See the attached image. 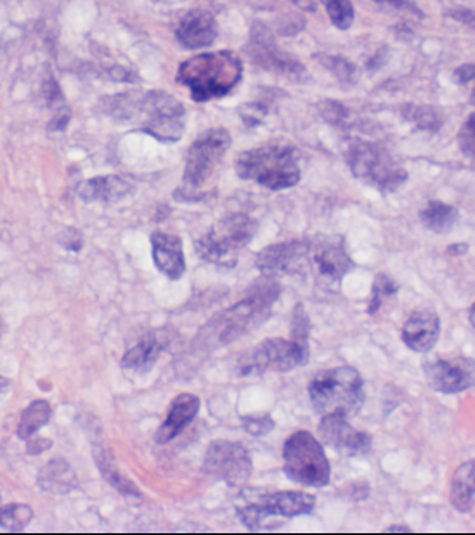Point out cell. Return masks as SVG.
<instances>
[{"mask_svg": "<svg viewBox=\"0 0 475 535\" xmlns=\"http://www.w3.org/2000/svg\"><path fill=\"white\" fill-rule=\"evenodd\" d=\"M420 219H422L423 226L430 229L432 233H449L458 220V210L443 201L432 200L423 208Z\"/></svg>", "mask_w": 475, "mask_h": 535, "instance_id": "27", "label": "cell"}, {"mask_svg": "<svg viewBox=\"0 0 475 535\" xmlns=\"http://www.w3.org/2000/svg\"><path fill=\"white\" fill-rule=\"evenodd\" d=\"M266 113V108L261 106V104L250 103L240 108V117L250 127H257L264 120V117H266Z\"/></svg>", "mask_w": 475, "mask_h": 535, "instance_id": "37", "label": "cell"}, {"mask_svg": "<svg viewBox=\"0 0 475 535\" xmlns=\"http://www.w3.org/2000/svg\"><path fill=\"white\" fill-rule=\"evenodd\" d=\"M401 290V286L396 279L392 278L391 274L385 272H378L373 284H371V298L368 303V314L375 316L378 310L384 307L385 302H389L392 297H396L397 291Z\"/></svg>", "mask_w": 475, "mask_h": 535, "instance_id": "29", "label": "cell"}, {"mask_svg": "<svg viewBox=\"0 0 475 535\" xmlns=\"http://www.w3.org/2000/svg\"><path fill=\"white\" fill-rule=\"evenodd\" d=\"M33 518V511L30 506L25 504H9L0 510V529L21 530L27 527Z\"/></svg>", "mask_w": 475, "mask_h": 535, "instance_id": "30", "label": "cell"}, {"mask_svg": "<svg viewBox=\"0 0 475 535\" xmlns=\"http://www.w3.org/2000/svg\"><path fill=\"white\" fill-rule=\"evenodd\" d=\"M280 295V283L276 279L262 276L250 284L240 302L212 317V321L200 333L217 345L236 342L266 323L273 314L274 303L278 302Z\"/></svg>", "mask_w": 475, "mask_h": 535, "instance_id": "1", "label": "cell"}, {"mask_svg": "<svg viewBox=\"0 0 475 535\" xmlns=\"http://www.w3.org/2000/svg\"><path fill=\"white\" fill-rule=\"evenodd\" d=\"M94 461H96L99 473L103 475L106 482H108L113 489L118 490L122 496L136 497V499L141 497V492H139V489L134 485V482L125 477L122 471L118 470L117 463H115V459H113L110 452L99 447V449L94 451Z\"/></svg>", "mask_w": 475, "mask_h": 535, "instance_id": "26", "label": "cell"}, {"mask_svg": "<svg viewBox=\"0 0 475 535\" xmlns=\"http://www.w3.org/2000/svg\"><path fill=\"white\" fill-rule=\"evenodd\" d=\"M132 184L118 175H103L85 181L79 187V196L85 203H117L129 196Z\"/></svg>", "mask_w": 475, "mask_h": 535, "instance_id": "22", "label": "cell"}, {"mask_svg": "<svg viewBox=\"0 0 475 535\" xmlns=\"http://www.w3.org/2000/svg\"><path fill=\"white\" fill-rule=\"evenodd\" d=\"M456 80L460 84H469L470 80H474V65H465L456 70Z\"/></svg>", "mask_w": 475, "mask_h": 535, "instance_id": "41", "label": "cell"}, {"mask_svg": "<svg viewBox=\"0 0 475 535\" xmlns=\"http://www.w3.org/2000/svg\"><path fill=\"white\" fill-rule=\"evenodd\" d=\"M285 473L293 482L323 489L330 484L332 466L323 444L306 430L292 433L283 445Z\"/></svg>", "mask_w": 475, "mask_h": 535, "instance_id": "9", "label": "cell"}, {"mask_svg": "<svg viewBox=\"0 0 475 535\" xmlns=\"http://www.w3.org/2000/svg\"><path fill=\"white\" fill-rule=\"evenodd\" d=\"M241 425L252 437H266L273 432L276 421L271 414H247L241 416Z\"/></svg>", "mask_w": 475, "mask_h": 535, "instance_id": "33", "label": "cell"}, {"mask_svg": "<svg viewBox=\"0 0 475 535\" xmlns=\"http://www.w3.org/2000/svg\"><path fill=\"white\" fill-rule=\"evenodd\" d=\"M165 343L158 333H146L132 349L122 357V368L132 373L146 374L155 368L158 357L162 355Z\"/></svg>", "mask_w": 475, "mask_h": 535, "instance_id": "23", "label": "cell"}, {"mask_svg": "<svg viewBox=\"0 0 475 535\" xmlns=\"http://www.w3.org/2000/svg\"><path fill=\"white\" fill-rule=\"evenodd\" d=\"M309 397L314 411L321 416L332 413L351 416L365 402V383L358 369L352 366L326 369L309 383Z\"/></svg>", "mask_w": 475, "mask_h": 535, "instance_id": "5", "label": "cell"}, {"mask_svg": "<svg viewBox=\"0 0 475 535\" xmlns=\"http://www.w3.org/2000/svg\"><path fill=\"white\" fill-rule=\"evenodd\" d=\"M319 442L332 447L344 456H363L373 447L370 433L359 432L352 428L347 416L340 413L321 416L318 426Z\"/></svg>", "mask_w": 475, "mask_h": 535, "instance_id": "16", "label": "cell"}, {"mask_svg": "<svg viewBox=\"0 0 475 535\" xmlns=\"http://www.w3.org/2000/svg\"><path fill=\"white\" fill-rule=\"evenodd\" d=\"M307 267L313 269L319 283L333 286L354 271L356 264L347 253L342 236H316L309 239Z\"/></svg>", "mask_w": 475, "mask_h": 535, "instance_id": "13", "label": "cell"}, {"mask_svg": "<svg viewBox=\"0 0 475 535\" xmlns=\"http://www.w3.org/2000/svg\"><path fill=\"white\" fill-rule=\"evenodd\" d=\"M290 333H292V342L300 345L302 349H309V335H311V319L307 314L306 307L302 303H297L292 312V326H290Z\"/></svg>", "mask_w": 475, "mask_h": 535, "instance_id": "31", "label": "cell"}, {"mask_svg": "<svg viewBox=\"0 0 475 535\" xmlns=\"http://www.w3.org/2000/svg\"><path fill=\"white\" fill-rule=\"evenodd\" d=\"M309 239H290L269 245L257 253L255 267L266 278H280L287 274H302L307 269Z\"/></svg>", "mask_w": 475, "mask_h": 535, "instance_id": "15", "label": "cell"}, {"mask_svg": "<svg viewBox=\"0 0 475 535\" xmlns=\"http://www.w3.org/2000/svg\"><path fill=\"white\" fill-rule=\"evenodd\" d=\"M323 117L328 120V122L333 123V125H340L344 123L345 117H347V110H344L340 104L337 103H326L323 106Z\"/></svg>", "mask_w": 475, "mask_h": 535, "instance_id": "39", "label": "cell"}, {"mask_svg": "<svg viewBox=\"0 0 475 535\" xmlns=\"http://www.w3.org/2000/svg\"><path fill=\"white\" fill-rule=\"evenodd\" d=\"M378 4H389V6L397 7V9H404V7H413L411 6L408 0H375Z\"/></svg>", "mask_w": 475, "mask_h": 535, "instance_id": "43", "label": "cell"}, {"mask_svg": "<svg viewBox=\"0 0 475 535\" xmlns=\"http://www.w3.org/2000/svg\"><path fill=\"white\" fill-rule=\"evenodd\" d=\"M241 73L240 58L233 52H209L184 61L177 70V82L188 87L196 103H205L228 96L240 82Z\"/></svg>", "mask_w": 475, "mask_h": 535, "instance_id": "3", "label": "cell"}, {"mask_svg": "<svg viewBox=\"0 0 475 535\" xmlns=\"http://www.w3.org/2000/svg\"><path fill=\"white\" fill-rule=\"evenodd\" d=\"M51 419V406L46 400H35L21 413L20 425H18V437L21 440L32 439L42 426H46Z\"/></svg>", "mask_w": 475, "mask_h": 535, "instance_id": "28", "label": "cell"}, {"mask_svg": "<svg viewBox=\"0 0 475 535\" xmlns=\"http://www.w3.org/2000/svg\"><path fill=\"white\" fill-rule=\"evenodd\" d=\"M151 257L155 267L170 281H179L186 272L183 239L176 234L155 231L151 234Z\"/></svg>", "mask_w": 475, "mask_h": 535, "instance_id": "18", "label": "cell"}, {"mask_svg": "<svg viewBox=\"0 0 475 535\" xmlns=\"http://www.w3.org/2000/svg\"><path fill=\"white\" fill-rule=\"evenodd\" d=\"M467 250H469V245H467V243H458V245L448 246V255L460 257V255H465Z\"/></svg>", "mask_w": 475, "mask_h": 535, "instance_id": "42", "label": "cell"}, {"mask_svg": "<svg viewBox=\"0 0 475 535\" xmlns=\"http://www.w3.org/2000/svg\"><path fill=\"white\" fill-rule=\"evenodd\" d=\"M316 506V499L302 490H278L267 492L261 489H243L235 499L236 515L247 529L255 530L267 516L309 515Z\"/></svg>", "mask_w": 475, "mask_h": 535, "instance_id": "7", "label": "cell"}, {"mask_svg": "<svg viewBox=\"0 0 475 535\" xmlns=\"http://www.w3.org/2000/svg\"><path fill=\"white\" fill-rule=\"evenodd\" d=\"M51 447V440L47 439H28V452L30 454H40V452L47 451Z\"/></svg>", "mask_w": 475, "mask_h": 535, "instance_id": "40", "label": "cell"}, {"mask_svg": "<svg viewBox=\"0 0 475 535\" xmlns=\"http://www.w3.org/2000/svg\"><path fill=\"white\" fill-rule=\"evenodd\" d=\"M439 336H441V319L430 309L415 310L401 331L404 345L418 354H427L434 349Z\"/></svg>", "mask_w": 475, "mask_h": 535, "instance_id": "17", "label": "cell"}, {"mask_svg": "<svg viewBox=\"0 0 475 535\" xmlns=\"http://www.w3.org/2000/svg\"><path fill=\"white\" fill-rule=\"evenodd\" d=\"M300 158V151L292 142L273 139L240 153L236 158V174L243 181L257 182L271 191H283L299 184Z\"/></svg>", "mask_w": 475, "mask_h": 535, "instance_id": "2", "label": "cell"}, {"mask_svg": "<svg viewBox=\"0 0 475 535\" xmlns=\"http://www.w3.org/2000/svg\"><path fill=\"white\" fill-rule=\"evenodd\" d=\"M259 224L247 213H231L219 220L209 233L195 241L196 255L207 264L235 267L240 253L255 238Z\"/></svg>", "mask_w": 475, "mask_h": 535, "instance_id": "6", "label": "cell"}, {"mask_svg": "<svg viewBox=\"0 0 475 535\" xmlns=\"http://www.w3.org/2000/svg\"><path fill=\"white\" fill-rule=\"evenodd\" d=\"M470 324H472V326H474V305H472V307H470Z\"/></svg>", "mask_w": 475, "mask_h": 535, "instance_id": "47", "label": "cell"}, {"mask_svg": "<svg viewBox=\"0 0 475 535\" xmlns=\"http://www.w3.org/2000/svg\"><path fill=\"white\" fill-rule=\"evenodd\" d=\"M229 148L231 136L222 127L207 130L198 136L189 148L183 182L177 187L174 198L186 203L203 200Z\"/></svg>", "mask_w": 475, "mask_h": 535, "instance_id": "4", "label": "cell"}, {"mask_svg": "<svg viewBox=\"0 0 475 535\" xmlns=\"http://www.w3.org/2000/svg\"><path fill=\"white\" fill-rule=\"evenodd\" d=\"M252 470V458L247 449L238 442L214 440L205 452L203 471L210 477L221 480L231 489L247 484L252 477Z\"/></svg>", "mask_w": 475, "mask_h": 535, "instance_id": "12", "label": "cell"}, {"mask_svg": "<svg viewBox=\"0 0 475 535\" xmlns=\"http://www.w3.org/2000/svg\"><path fill=\"white\" fill-rule=\"evenodd\" d=\"M293 4L302 7V9H307V11H314L316 9V4L314 0H292Z\"/></svg>", "mask_w": 475, "mask_h": 535, "instance_id": "44", "label": "cell"}, {"mask_svg": "<svg viewBox=\"0 0 475 535\" xmlns=\"http://www.w3.org/2000/svg\"><path fill=\"white\" fill-rule=\"evenodd\" d=\"M385 532H389V534H392V532H401V534H410L411 530L406 527V525H392V527H389V529H385Z\"/></svg>", "mask_w": 475, "mask_h": 535, "instance_id": "45", "label": "cell"}, {"mask_svg": "<svg viewBox=\"0 0 475 535\" xmlns=\"http://www.w3.org/2000/svg\"><path fill=\"white\" fill-rule=\"evenodd\" d=\"M202 402L193 394L177 395L176 399L170 402L169 411L165 414L162 425L158 428L157 444L165 445L176 439L177 435L183 433L186 426L195 421L200 413Z\"/></svg>", "mask_w": 475, "mask_h": 535, "instance_id": "20", "label": "cell"}, {"mask_svg": "<svg viewBox=\"0 0 475 535\" xmlns=\"http://www.w3.org/2000/svg\"><path fill=\"white\" fill-rule=\"evenodd\" d=\"M449 499L456 511L469 515L474 511L475 503V461L470 459L467 463L456 468L451 478Z\"/></svg>", "mask_w": 475, "mask_h": 535, "instance_id": "24", "label": "cell"}, {"mask_svg": "<svg viewBox=\"0 0 475 535\" xmlns=\"http://www.w3.org/2000/svg\"><path fill=\"white\" fill-rule=\"evenodd\" d=\"M423 374L432 390L446 395L462 394L474 388V359L436 357V359L423 362Z\"/></svg>", "mask_w": 475, "mask_h": 535, "instance_id": "14", "label": "cell"}, {"mask_svg": "<svg viewBox=\"0 0 475 535\" xmlns=\"http://www.w3.org/2000/svg\"><path fill=\"white\" fill-rule=\"evenodd\" d=\"M217 33L219 30L214 16L202 9H195L184 16L183 21L177 26L176 35L181 46L195 51L212 46L217 39Z\"/></svg>", "mask_w": 475, "mask_h": 535, "instance_id": "21", "label": "cell"}, {"mask_svg": "<svg viewBox=\"0 0 475 535\" xmlns=\"http://www.w3.org/2000/svg\"><path fill=\"white\" fill-rule=\"evenodd\" d=\"M7 385H9V381H7L4 376H0V394L6 390Z\"/></svg>", "mask_w": 475, "mask_h": 535, "instance_id": "46", "label": "cell"}, {"mask_svg": "<svg viewBox=\"0 0 475 535\" xmlns=\"http://www.w3.org/2000/svg\"><path fill=\"white\" fill-rule=\"evenodd\" d=\"M345 162L352 175L378 189L391 194L408 181V172L396 162V158L377 142L356 139L347 146Z\"/></svg>", "mask_w": 475, "mask_h": 535, "instance_id": "8", "label": "cell"}, {"mask_svg": "<svg viewBox=\"0 0 475 535\" xmlns=\"http://www.w3.org/2000/svg\"><path fill=\"white\" fill-rule=\"evenodd\" d=\"M311 350L285 338H267L252 350H247L236 362L238 376H254L267 371L287 373L292 369L306 366Z\"/></svg>", "mask_w": 475, "mask_h": 535, "instance_id": "10", "label": "cell"}, {"mask_svg": "<svg viewBox=\"0 0 475 535\" xmlns=\"http://www.w3.org/2000/svg\"><path fill=\"white\" fill-rule=\"evenodd\" d=\"M406 117L420 129L437 130L443 125V118L432 108H413Z\"/></svg>", "mask_w": 475, "mask_h": 535, "instance_id": "35", "label": "cell"}, {"mask_svg": "<svg viewBox=\"0 0 475 535\" xmlns=\"http://www.w3.org/2000/svg\"><path fill=\"white\" fill-rule=\"evenodd\" d=\"M39 484L47 492L66 494L77 487V478L66 461L54 459L40 470Z\"/></svg>", "mask_w": 475, "mask_h": 535, "instance_id": "25", "label": "cell"}, {"mask_svg": "<svg viewBox=\"0 0 475 535\" xmlns=\"http://www.w3.org/2000/svg\"><path fill=\"white\" fill-rule=\"evenodd\" d=\"M144 115L143 130L160 142H177L186 129V111L176 97L155 91L136 99L132 115Z\"/></svg>", "mask_w": 475, "mask_h": 535, "instance_id": "11", "label": "cell"}, {"mask_svg": "<svg viewBox=\"0 0 475 535\" xmlns=\"http://www.w3.org/2000/svg\"><path fill=\"white\" fill-rule=\"evenodd\" d=\"M250 54L257 65L264 66L267 70L281 71L287 75L302 71V66L297 61L288 58L287 54H283L276 47L271 33L261 25H254V30H252Z\"/></svg>", "mask_w": 475, "mask_h": 535, "instance_id": "19", "label": "cell"}, {"mask_svg": "<svg viewBox=\"0 0 475 535\" xmlns=\"http://www.w3.org/2000/svg\"><path fill=\"white\" fill-rule=\"evenodd\" d=\"M330 21L339 30H349L354 21V7L351 0H325Z\"/></svg>", "mask_w": 475, "mask_h": 535, "instance_id": "32", "label": "cell"}, {"mask_svg": "<svg viewBox=\"0 0 475 535\" xmlns=\"http://www.w3.org/2000/svg\"><path fill=\"white\" fill-rule=\"evenodd\" d=\"M475 115H470L469 120L463 125V129L460 130V148H462L465 155L474 158V149H475Z\"/></svg>", "mask_w": 475, "mask_h": 535, "instance_id": "36", "label": "cell"}, {"mask_svg": "<svg viewBox=\"0 0 475 535\" xmlns=\"http://www.w3.org/2000/svg\"><path fill=\"white\" fill-rule=\"evenodd\" d=\"M323 63L344 84H354L358 80V68L352 65L351 61H347V59L340 58V56H326V58H323Z\"/></svg>", "mask_w": 475, "mask_h": 535, "instance_id": "34", "label": "cell"}, {"mask_svg": "<svg viewBox=\"0 0 475 535\" xmlns=\"http://www.w3.org/2000/svg\"><path fill=\"white\" fill-rule=\"evenodd\" d=\"M59 243H61L63 248L68 250V252H80V248L84 245L82 236H80L79 231H75V229H66L65 233L61 234Z\"/></svg>", "mask_w": 475, "mask_h": 535, "instance_id": "38", "label": "cell"}]
</instances>
